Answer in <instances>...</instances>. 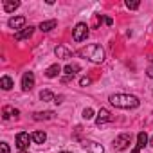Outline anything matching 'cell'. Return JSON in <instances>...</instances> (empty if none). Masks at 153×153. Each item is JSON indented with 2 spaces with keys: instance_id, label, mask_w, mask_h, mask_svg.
<instances>
[{
  "instance_id": "6",
  "label": "cell",
  "mask_w": 153,
  "mask_h": 153,
  "mask_svg": "<svg viewBox=\"0 0 153 153\" xmlns=\"http://www.w3.org/2000/svg\"><path fill=\"white\" fill-rule=\"evenodd\" d=\"M33 87H34V74L33 72H25L24 78H22V90L29 92V90H33Z\"/></svg>"
},
{
  "instance_id": "17",
  "label": "cell",
  "mask_w": 153,
  "mask_h": 153,
  "mask_svg": "<svg viewBox=\"0 0 153 153\" xmlns=\"http://www.w3.org/2000/svg\"><path fill=\"white\" fill-rule=\"evenodd\" d=\"M59 72H61V67H59L58 63H54V65H51V67L45 70V76H47V78H56Z\"/></svg>"
},
{
  "instance_id": "1",
  "label": "cell",
  "mask_w": 153,
  "mask_h": 153,
  "mask_svg": "<svg viewBox=\"0 0 153 153\" xmlns=\"http://www.w3.org/2000/svg\"><path fill=\"white\" fill-rule=\"evenodd\" d=\"M78 54H79L81 58H85V59H90L92 63H103V61H105V51H103V47L97 45V43H90V45L79 49Z\"/></svg>"
},
{
  "instance_id": "11",
  "label": "cell",
  "mask_w": 153,
  "mask_h": 153,
  "mask_svg": "<svg viewBox=\"0 0 153 153\" xmlns=\"http://www.w3.org/2000/svg\"><path fill=\"white\" fill-rule=\"evenodd\" d=\"M24 25H25V18H24V16H15V18L9 20V27H11V29H16L18 33L24 29Z\"/></svg>"
},
{
  "instance_id": "9",
  "label": "cell",
  "mask_w": 153,
  "mask_h": 153,
  "mask_svg": "<svg viewBox=\"0 0 153 153\" xmlns=\"http://www.w3.org/2000/svg\"><path fill=\"white\" fill-rule=\"evenodd\" d=\"M146 144H148V135H146V131H140V133L137 135V146L131 149V153H140V149H142Z\"/></svg>"
},
{
  "instance_id": "15",
  "label": "cell",
  "mask_w": 153,
  "mask_h": 153,
  "mask_svg": "<svg viewBox=\"0 0 153 153\" xmlns=\"http://www.w3.org/2000/svg\"><path fill=\"white\" fill-rule=\"evenodd\" d=\"M63 72H65V76H67V78H74V76L79 72V65H76V63H72V65H67V67L63 68Z\"/></svg>"
},
{
  "instance_id": "13",
  "label": "cell",
  "mask_w": 153,
  "mask_h": 153,
  "mask_svg": "<svg viewBox=\"0 0 153 153\" xmlns=\"http://www.w3.org/2000/svg\"><path fill=\"white\" fill-rule=\"evenodd\" d=\"M20 115V112L16 110V108H13V106H4L2 108V117L7 121V119H11V117H18Z\"/></svg>"
},
{
  "instance_id": "26",
  "label": "cell",
  "mask_w": 153,
  "mask_h": 153,
  "mask_svg": "<svg viewBox=\"0 0 153 153\" xmlns=\"http://www.w3.org/2000/svg\"><path fill=\"white\" fill-rule=\"evenodd\" d=\"M61 101H63V96H58V97H56V99H54V103H56V105H59V103H61Z\"/></svg>"
},
{
  "instance_id": "2",
  "label": "cell",
  "mask_w": 153,
  "mask_h": 153,
  "mask_svg": "<svg viewBox=\"0 0 153 153\" xmlns=\"http://www.w3.org/2000/svg\"><path fill=\"white\" fill-rule=\"evenodd\" d=\"M110 103L114 106H117V108L130 110V108H137L140 101L135 96H130V94H112L110 96Z\"/></svg>"
},
{
  "instance_id": "29",
  "label": "cell",
  "mask_w": 153,
  "mask_h": 153,
  "mask_svg": "<svg viewBox=\"0 0 153 153\" xmlns=\"http://www.w3.org/2000/svg\"><path fill=\"white\" fill-rule=\"evenodd\" d=\"M149 146H153V137H151V139H149Z\"/></svg>"
},
{
  "instance_id": "25",
  "label": "cell",
  "mask_w": 153,
  "mask_h": 153,
  "mask_svg": "<svg viewBox=\"0 0 153 153\" xmlns=\"http://www.w3.org/2000/svg\"><path fill=\"white\" fill-rule=\"evenodd\" d=\"M0 148H2V153H9V146H7V142H2V144H0Z\"/></svg>"
},
{
  "instance_id": "23",
  "label": "cell",
  "mask_w": 153,
  "mask_h": 153,
  "mask_svg": "<svg viewBox=\"0 0 153 153\" xmlns=\"http://www.w3.org/2000/svg\"><path fill=\"white\" fill-rule=\"evenodd\" d=\"M139 6H140V2H130V0L126 2V7L128 9H139Z\"/></svg>"
},
{
  "instance_id": "24",
  "label": "cell",
  "mask_w": 153,
  "mask_h": 153,
  "mask_svg": "<svg viewBox=\"0 0 153 153\" xmlns=\"http://www.w3.org/2000/svg\"><path fill=\"white\" fill-rule=\"evenodd\" d=\"M90 83H92L90 78H81V79H79V85H81V87H88Z\"/></svg>"
},
{
  "instance_id": "14",
  "label": "cell",
  "mask_w": 153,
  "mask_h": 153,
  "mask_svg": "<svg viewBox=\"0 0 153 153\" xmlns=\"http://www.w3.org/2000/svg\"><path fill=\"white\" fill-rule=\"evenodd\" d=\"M54 115H56V114L51 112V110H49V112H36V114L33 115V119H34V121H49V119H52Z\"/></svg>"
},
{
  "instance_id": "30",
  "label": "cell",
  "mask_w": 153,
  "mask_h": 153,
  "mask_svg": "<svg viewBox=\"0 0 153 153\" xmlns=\"http://www.w3.org/2000/svg\"><path fill=\"white\" fill-rule=\"evenodd\" d=\"M61 153H70V151H61Z\"/></svg>"
},
{
  "instance_id": "7",
  "label": "cell",
  "mask_w": 153,
  "mask_h": 153,
  "mask_svg": "<svg viewBox=\"0 0 153 153\" xmlns=\"http://www.w3.org/2000/svg\"><path fill=\"white\" fill-rule=\"evenodd\" d=\"M81 146H83L85 149H88L90 153H105V148H103L99 142H96V140H83Z\"/></svg>"
},
{
  "instance_id": "12",
  "label": "cell",
  "mask_w": 153,
  "mask_h": 153,
  "mask_svg": "<svg viewBox=\"0 0 153 153\" xmlns=\"http://www.w3.org/2000/svg\"><path fill=\"white\" fill-rule=\"evenodd\" d=\"M54 52H56V56H58L59 59H68V58H72V52H70L67 47H63V45H58V47L54 49Z\"/></svg>"
},
{
  "instance_id": "10",
  "label": "cell",
  "mask_w": 153,
  "mask_h": 153,
  "mask_svg": "<svg viewBox=\"0 0 153 153\" xmlns=\"http://www.w3.org/2000/svg\"><path fill=\"white\" fill-rule=\"evenodd\" d=\"M33 33H34V27H33V25H29V27H24L20 33H16V34H15V40H16V42L27 40V38H31V36H33Z\"/></svg>"
},
{
  "instance_id": "21",
  "label": "cell",
  "mask_w": 153,
  "mask_h": 153,
  "mask_svg": "<svg viewBox=\"0 0 153 153\" xmlns=\"http://www.w3.org/2000/svg\"><path fill=\"white\" fill-rule=\"evenodd\" d=\"M40 99L45 101V103H49V101H54L56 97H54V94H52L51 90H42V92H40Z\"/></svg>"
},
{
  "instance_id": "27",
  "label": "cell",
  "mask_w": 153,
  "mask_h": 153,
  "mask_svg": "<svg viewBox=\"0 0 153 153\" xmlns=\"http://www.w3.org/2000/svg\"><path fill=\"white\" fill-rule=\"evenodd\" d=\"M146 72H148V76H149V78H153V67H149Z\"/></svg>"
},
{
  "instance_id": "20",
  "label": "cell",
  "mask_w": 153,
  "mask_h": 153,
  "mask_svg": "<svg viewBox=\"0 0 153 153\" xmlns=\"http://www.w3.org/2000/svg\"><path fill=\"white\" fill-rule=\"evenodd\" d=\"M0 87H2L4 90H11L13 88V79L9 78V76H2V79H0Z\"/></svg>"
},
{
  "instance_id": "4",
  "label": "cell",
  "mask_w": 153,
  "mask_h": 153,
  "mask_svg": "<svg viewBox=\"0 0 153 153\" xmlns=\"http://www.w3.org/2000/svg\"><path fill=\"white\" fill-rule=\"evenodd\" d=\"M130 142H131V135L130 133H121L115 140H114V149H117V151H123V149H126L128 146H130Z\"/></svg>"
},
{
  "instance_id": "28",
  "label": "cell",
  "mask_w": 153,
  "mask_h": 153,
  "mask_svg": "<svg viewBox=\"0 0 153 153\" xmlns=\"http://www.w3.org/2000/svg\"><path fill=\"white\" fill-rule=\"evenodd\" d=\"M105 22H106V25H112V24H114V20H112V18H106Z\"/></svg>"
},
{
  "instance_id": "16",
  "label": "cell",
  "mask_w": 153,
  "mask_h": 153,
  "mask_svg": "<svg viewBox=\"0 0 153 153\" xmlns=\"http://www.w3.org/2000/svg\"><path fill=\"white\" fill-rule=\"evenodd\" d=\"M18 6H20L18 0H4V11L6 13H13Z\"/></svg>"
},
{
  "instance_id": "3",
  "label": "cell",
  "mask_w": 153,
  "mask_h": 153,
  "mask_svg": "<svg viewBox=\"0 0 153 153\" xmlns=\"http://www.w3.org/2000/svg\"><path fill=\"white\" fill-rule=\"evenodd\" d=\"M87 36H88V27H87V24H78L74 27V31H72V38H74V42H83V40H87Z\"/></svg>"
},
{
  "instance_id": "19",
  "label": "cell",
  "mask_w": 153,
  "mask_h": 153,
  "mask_svg": "<svg viewBox=\"0 0 153 153\" xmlns=\"http://www.w3.org/2000/svg\"><path fill=\"white\" fill-rule=\"evenodd\" d=\"M45 139H47L45 131H34V133L31 135V140H33L34 144H43V142H45Z\"/></svg>"
},
{
  "instance_id": "8",
  "label": "cell",
  "mask_w": 153,
  "mask_h": 153,
  "mask_svg": "<svg viewBox=\"0 0 153 153\" xmlns=\"http://www.w3.org/2000/svg\"><path fill=\"white\" fill-rule=\"evenodd\" d=\"M110 121H112V114H110L106 108H101V110L97 112L96 124H97V126H101V124H105V123H110Z\"/></svg>"
},
{
  "instance_id": "18",
  "label": "cell",
  "mask_w": 153,
  "mask_h": 153,
  "mask_svg": "<svg viewBox=\"0 0 153 153\" xmlns=\"http://www.w3.org/2000/svg\"><path fill=\"white\" fill-rule=\"evenodd\" d=\"M54 27H56V20H45V22L40 24V31H42V33H49V31H52Z\"/></svg>"
},
{
  "instance_id": "22",
  "label": "cell",
  "mask_w": 153,
  "mask_h": 153,
  "mask_svg": "<svg viewBox=\"0 0 153 153\" xmlns=\"http://www.w3.org/2000/svg\"><path fill=\"white\" fill-rule=\"evenodd\" d=\"M92 117H94V110H92V108H85V110H83V119L90 121Z\"/></svg>"
},
{
  "instance_id": "5",
  "label": "cell",
  "mask_w": 153,
  "mask_h": 153,
  "mask_svg": "<svg viewBox=\"0 0 153 153\" xmlns=\"http://www.w3.org/2000/svg\"><path fill=\"white\" fill-rule=\"evenodd\" d=\"M29 133H25V131H20L18 135H16V148H18V153H27L25 151V148L29 146Z\"/></svg>"
}]
</instances>
